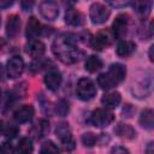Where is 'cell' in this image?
Listing matches in <instances>:
<instances>
[{"mask_svg":"<svg viewBox=\"0 0 154 154\" xmlns=\"http://www.w3.org/2000/svg\"><path fill=\"white\" fill-rule=\"evenodd\" d=\"M52 51L64 64H75L83 55L77 46V36L72 34H63L57 37L52 45Z\"/></svg>","mask_w":154,"mask_h":154,"instance_id":"cell-1","label":"cell"},{"mask_svg":"<svg viewBox=\"0 0 154 154\" xmlns=\"http://www.w3.org/2000/svg\"><path fill=\"white\" fill-rule=\"evenodd\" d=\"M126 76V69L123 64L116 63L112 64L107 72L101 73L97 77V84L103 89V90H109L112 88H114L116 85H118L119 83H122L124 81Z\"/></svg>","mask_w":154,"mask_h":154,"instance_id":"cell-2","label":"cell"},{"mask_svg":"<svg viewBox=\"0 0 154 154\" xmlns=\"http://www.w3.org/2000/svg\"><path fill=\"white\" fill-rule=\"evenodd\" d=\"M76 93L78 99H81L82 101H89L96 95V87L90 78L83 77L77 83Z\"/></svg>","mask_w":154,"mask_h":154,"instance_id":"cell-3","label":"cell"},{"mask_svg":"<svg viewBox=\"0 0 154 154\" xmlns=\"http://www.w3.org/2000/svg\"><path fill=\"white\" fill-rule=\"evenodd\" d=\"M114 120V114L107 108H97L90 116V123L96 128H106Z\"/></svg>","mask_w":154,"mask_h":154,"instance_id":"cell-4","label":"cell"},{"mask_svg":"<svg viewBox=\"0 0 154 154\" xmlns=\"http://www.w3.org/2000/svg\"><path fill=\"white\" fill-rule=\"evenodd\" d=\"M111 11L100 2H94L89 8V18L93 24H102L109 18Z\"/></svg>","mask_w":154,"mask_h":154,"instance_id":"cell-5","label":"cell"},{"mask_svg":"<svg viewBox=\"0 0 154 154\" xmlns=\"http://www.w3.org/2000/svg\"><path fill=\"white\" fill-rule=\"evenodd\" d=\"M55 135L61 141L66 150H72L75 148V140L72 137V134L67 123H60L55 129Z\"/></svg>","mask_w":154,"mask_h":154,"instance_id":"cell-6","label":"cell"},{"mask_svg":"<svg viewBox=\"0 0 154 154\" xmlns=\"http://www.w3.org/2000/svg\"><path fill=\"white\" fill-rule=\"evenodd\" d=\"M40 13L47 20H54L59 16V7L55 0H42L40 4Z\"/></svg>","mask_w":154,"mask_h":154,"instance_id":"cell-7","label":"cell"},{"mask_svg":"<svg viewBox=\"0 0 154 154\" xmlns=\"http://www.w3.org/2000/svg\"><path fill=\"white\" fill-rule=\"evenodd\" d=\"M128 24H129L128 16L126 14H118L113 22V25H112L113 36L118 40L124 38L125 35L128 34Z\"/></svg>","mask_w":154,"mask_h":154,"instance_id":"cell-8","label":"cell"},{"mask_svg":"<svg viewBox=\"0 0 154 154\" xmlns=\"http://www.w3.org/2000/svg\"><path fill=\"white\" fill-rule=\"evenodd\" d=\"M23 71H24V61L19 55H14L7 61L6 72L10 78L12 79L18 78L23 73Z\"/></svg>","mask_w":154,"mask_h":154,"instance_id":"cell-9","label":"cell"},{"mask_svg":"<svg viewBox=\"0 0 154 154\" xmlns=\"http://www.w3.org/2000/svg\"><path fill=\"white\" fill-rule=\"evenodd\" d=\"M25 52L31 57V58H40L45 54L46 52V46L42 41L31 38L26 46H25Z\"/></svg>","mask_w":154,"mask_h":154,"instance_id":"cell-10","label":"cell"},{"mask_svg":"<svg viewBox=\"0 0 154 154\" xmlns=\"http://www.w3.org/2000/svg\"><path fill=\"white\" fill-rule=\"evenodd\" d=\"M61 81H63L61 73L57 70H52V71L47 72L45 78H43V82H45L46 87L52 91H57L59 89V87L61 84Z\"/></svg>","mask_w":154,"mask_h":154,"instance_id":"cell-11","label":"cell"},{"mask_svg":"<svg viewBox=\"0 0 154 154\" xmlns=\"http://www.w3.org/2000/svg\"><path fill=\"white\" fill-rule=\"evenodd\" d=\"M34 114H35L34 107L31 105H24L13 113V118L17 123H28L32 119Z\"/></svg>","mask_w":154,"mask_h":154,"instance_id":"cell-12","label":"cell"},{"mask_svg":"<svg viewBox=\"0 0 154 154\" xmlns=\"http://www.w3.org/2000/svg\"><path fill=\"white\" fill-rule=\"evenodd\" d=\"M20 29V18L17 14H12L8 17L6 23V35L10 38H13L18 35Z\"/></svg>","mask_w":154,"mask_h":154,"instance_id":"cell-13","label":"cell"},{"mask_svg":"<svg viewBox=\"0 0 154 154\" xmlns=\"http://www.w3.org/2000/svg\"><path fill=\"white\" fill-rule=\"evenodd\" d=\"M111 45V37L108 36L107 32H99L90 40V46L93 49L96 51H102L105 47Z\"/></svg>","mask_w":154,"mask_h":154,"instance_id":"cell-14","label":"cell"},{"mask_svg":"<svg viewBox=\"0 0 154 154\" xmlns=\"http://www.w3.org/2000/svg\"><path fill=\"white\" fill-rule=\"evenodd\" d=\"M152 0H134V10L142 18H147L149 16V13L152 12Z\"/></svg>","mask_w":154,"mask_h":154,"instance_id":"cell-15","label":"cell"},{"mask_svg":"<svg viewBox=\"0 0 154 154\" xmlns=\"http://www.w3.org/2000/svg\"><path fill=\"white\" fill-rule=\"evenodd\" d=\"M65 23L71 26H79L84 23V17L79 11L75 8H69L65 13Z\"/></svg>","mask_w":154,"mask_h":154,"instance_id":"cell-16","label":"cell"},{"mask_svg":"<svg viewBox=\"0 0 154 154\" xmlns=\"http://www.w3.org/2000/svg\"><path fill=\"white\" fill-rule=\"evenodd\" d=\"M42 25L41 23L38 22V19H36L35 17H30L29 20H28V24H26V37L28 38H36V36H38L41 32H42Z\"/></svg>","mask_w":154,"mask_h":154,"instance_id":"cell-17","label":"cell"},{"mask_svg":"<svg viewBox=\"0 0 154 154\" xmlns=\"http://www.w3.org/2000/svg\"><path fill=\"white\" fill-rule=\"evenodd\" d=\"M122 101V96L118 91H112L107 93L101 97V103L106 108H116Z\"/></svg>","mask_w":154,"mask_h":154,"instance_id":"cell-18","label":"cell"},{"mask_svg":"<svg viewBox=\"0 0 154 154\" xmlns=\"http://www.w3.org/2000/svg\"><path fill=\"white\" fill-rule=\"evenodd\" d=\"M135 48H136L135 42H132L130 40H123V41H120L118 43L116 52H117V54L119 57H129V55H131L134 53Z\"/></svg>","mask_w":154,"mask_h":154,"instance_id":"cell-19","label":"cell"},{"mask_svg":"<svg viewBox=\"0 0 154 154\" xmlns=\"http://www.w3.org/2000/svg\"><path fill=\"white\" fill-rule=\"evenodd\" d=\"M140 125L147 130H152L154 125V113L150 108H146L141 112L140 116Z\"/></svg>","mask_w":154,"mask_h":154,"instance_id":"cell-20","label":"cell"},{"mask_svg":"<svg viewBox=\"0 0 154 154\" xmlns=\"http://www.w3.org/2000/svg\"><path fill=\"white\" fill-rule=\"evenodd\" d=\"M114 132L117 136L119 137H123V138H128V140H131L136 136V132L135 130L128 125V124H123V123H119L116 128H114Z\"/></svg>","mask_w":154,"mask_h":154,"instance_id":"cell-21","label":"cell"},{"mask_svg":"<svg viewBox=\"0 0 154 154\" xmlns=\"http://www.w3.org/2000/svg\"><path fill=\"white\" fill-rule=\"evenodd\" d=\"M48 131H49V123H48L46 119H41V120L37 122V123L32 126V129H31V132H32V135H34L36 138L43 137Z\"/></svg>","mask_w":154,"mask_h":154,"instance_id":"cell-22","label":"cell"},{"mask_svg":"<svg viewBox=\"0 0 154 154\" xmlns=\"http://www.w3.org/2000/svg\"><path fill=\"white\" fill-rule=\"evenodd\" d=\"M84 67L88 72H96L99 71L101 67H102V60L95 55H90L85 60V64H84Z\"/></svg>","mask_w":154,"mask_h":154,"instance_id":"cell-23","label":"cell"},{"mask_svg":"<svg viewBox=\"0 0 154 154\" xmlns=\"http://www.w3.org/2000/svg\"><path fill=\"white\" fill-rule=\"evenodd\" d=\"M34 149L32 147V141L30 137H23L19 140L18 144H17V148H16V152L17 153H22V154H26V153H31Z\"/></svg>","mask_w":154,"mask_h":154,"instance_id":"cell-24","label":"cell"},{"mask_svg":"<svg viewBox=\"0 0 154 154\" xmlns=\"http://www.w3.org/2000/svg\"><path fill=\"white\" fill-rule=\"evenodd\" d=\"M69 109H70L69 103H67L64 99L59 100V101L57 102V105H55V113H57L58 116H60V117H65V116L69 113Z\"/></svg>","mask_w":154,"mask_h":154,"instance_id":"cell-25","label":"cell"},{"mask_svg":"<svg viewBox=\"0 0 154 154\" xmlns=\"http://www.w3.org/2000/svg\"><path fill=\"white\" fill-rule=\"evenodd\" d=\"M82 140V143L85 146V147H94L97 142V137L93 134V132H85L82 135L81 137Z\"/></svg>","mask_w":154,"mask_h":154,"instance_id":"cell-26","label":"cell"},{"mask_svg":"<svg viewBox=\"0 0 154 154\" xmlns=\"http://www.w3.org/2000/svg\"><path fill=\"white\" fill-rule=\"evenodd\" d=\"M40 152L43 153V154H48V153H59L60 149H59V148L57 147V144H54L52 141H47V142H45V143L42 144Z\"/></svg>","mask_w":154,"mask_h":154,"instance_id":"cell-27","label":"cell"},{"mask_svg":"<svg viewBox=\"0 0 154 154\" xmlns=\"http://www.w3.org/2000/svg\"><path fill=\"white\" fill-rule=\"evenodd\" d=\"M108 5H111L112 7H116V8H123L128 5H130V2L132 0H106Z\"/></svg>","mask_w":154,"mask_h":154,"instance_id":"cell-28","label":"cell"},{"mask_svg":"<svg viewBox=\"0 0 154 154\" xmlns=\"http://www.w3.org/2000/svg\"><path fill=\"white\" fill-rule=\"evenodd\" d=\"M18 128L16 125H8L6 129H5V136L7 138H13L18 135Z\"/></svg>","mask_w":154,"mask_h":154,"instance_id":"cell-29","label":"cell"},{"mask_svg":"<svg viewBox=\"0 0 154 154\" xmlns=\"http://www.w3.org/2000/svg\"><path fill=\"white\" fill-rule=\"evenodd\" d=\"M13 152H16V149L13 148L12 143H11V142H8V141L4 142V143L0 146V153L8 154V153H13Z\"/></svg>","mask_w":154,"mask_h":154,"instance_id":"cell-30","label":"cell"},{"mask_svg":"<svg viewBox=\"0 0 154 154\" xmlns=\"http://www.w3.org/2000/svg\"><path fill=\"white\" fill-rule=\"evenodd\" d=\"M34 4H35V0H20V6H22V8L24 11L31 10Z\"/></svg>","mask_w":154,"mask_h":154,"instance_id":"cell-31","label":"cell"},{"mask_svg":"<svg viewBox=\"0 0 154 154\" xmlns=\"http://www.w3.org/2000/svg\"><path fill=\"white\" fill-rule=\"evenodd\" d=\"M13 2H14V0H0V10L10 7Z\"/></svg>","mask_w":154,"mask_h":154,"instance_id":"cell-32","label":"cell"},{"mask_svg":"<svg viewBox=\"0 0 154 154\" xmlns=\"http://www.w3.org/2000/svg\"><path fill=\"white\" fill-rule=\"evenodd\" d=\"M112 153H129V150L126 149V148H124V147H114V148H112V150H111Z\"/></svg>","mask_w":154,"mask_h":154,"instance_id":"cell-33","label":"cell"},{"mask_svg":"<svg viewBox=\"0 0 154 154\" xmlns=\"http://www.w3.org/2000/svg\"><path fill=\"white\" fill-rule=\"evenodd\" d=\"M4 77H5V70L4 66L0 65V81H4Z\"/></svg>","mask_w":154,"mask_h":154,"instance_id":"cell-34","label":"cell"},{"mask_svg":"<svg viewBox=\"0 0 154 154\" xmlns=\"http://www.w3.org/2000/svg\"><path fill=\"white\" fill-rule=\"evenodd\" d=\"M153 49H154V46L152 45V46L149 47V60H150V61L154 60V58H153Z\"/></svg>","mask_w":154,"mask_h":154,"instance_id":"cell-35","label":"cell"},{"mask_svg":"<svg viewBox=\"0 0 154 154\" xmlns=\"http://www.w3.org/2000/svg\"><path fill=\"white\" fill-rule=\"evenodd\" d=\"M63 2L65 5H67V6H71V5H73L76 2V0H63Z\"/></svg>","mask_w":154,"mask_h":154,"instance_id":"cell-36","label":"cell"},{"mask_svg":"<svg viewBox=\"0 0 154 154\" xmlns=\"http://www.w3.org/2000/svg\"><path fill=\"white\" fill-rule=\"evenodd\" d=\"M2 131V120L0 119V132Z\"/></svg>","mask_w":154,"mask_h":154,"instance_id":"cell-37","label":"cell"},{"mask_svg":"<svg viewBox=\"0 0 154 154\" xmlns=\"http://www.w3.org/2000/svg\"><path fill=\"white\" fill-rule=\"evenodd\" d=\"M0 100H1V91H0Z\"/></svg>","mask_w":154,"mask_h":154,"instance_id":"cell-38","label":"cell"}]
</instances>
